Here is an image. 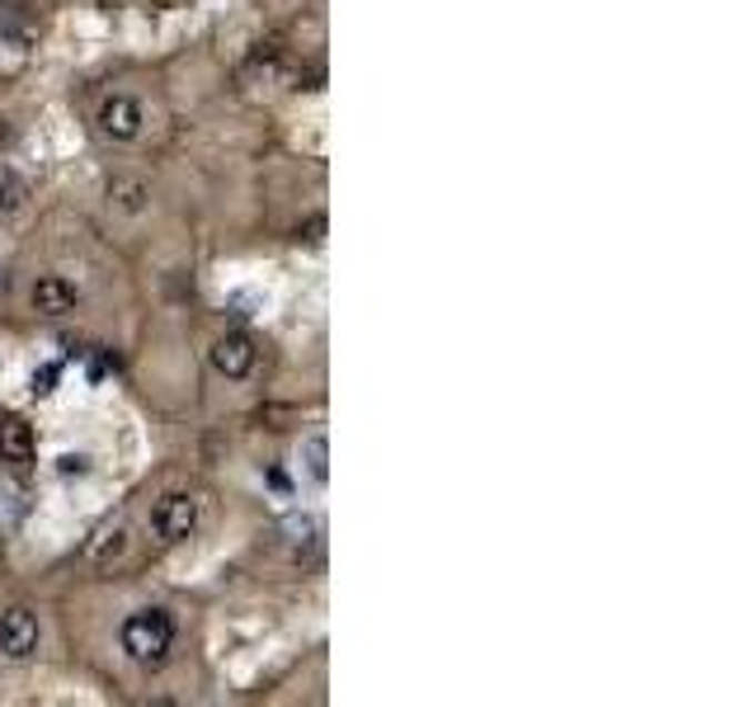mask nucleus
<instances>
[{"label":"nucleus","mask_w":753,"mask_h":707,"mask_svg":"<svg viewBox=\"0 0 753 707\" xmlns=\"http://www.w3.org/2000/svg\"><path fill=\"white\" fill-rule=\"evenodd\" d=\"M118 641H123V656L142 670H161L174 651V618L165 608H137L118 627Z\"/></svg>","instance_id":"obj_1"},{"label":"nucleus","mask_w":753,"mask_h":707,"mask_svg":"<svg viewBox=\"0 0 753 707\" xmlns=\"http://www.w3.org/2000/svg\"><path fill=\"white\" fill-rule=\"evenodd\" d=\"M198 519H203V500L193 490H170L151 509V528L161 542H189L198 534Z\"/></svg>","instance_id":"obj_2"},{"label":"nucleus","mask_w":753,"mask_h":707,"mask_svg":"<svg viewBox=\"0 0 753 707\" xmlns=\"http://www.w3.org/2000/svg\"><path fill=\"white\" fill-rule=\"evenodd\" d=\"M38 641H43V623H38L33 608L14 604L0 614V656L6 660H33Z\"/></svg>","instance_id":"obj_3"},{"label":"nucleus","mask_w":753,"mask_h":707,"mask_svg":"<svg viewBox=\"0 0 753 707\" xmlns=\"http://www.w3.org/2000/svg\"><path fill=\"white\" fill-rule=\"evenodd\" d=\"M208 359L227 382H245L254 372V364H260V349H254V340L245 336V330H227L222 340H212Z\"/></svg>","instance_id":"obj_4"},{"label":"nucleus","mask_w":753,"mask_h":707,"mask_svg":"<svg viewBox=\"0 0 753 707\" xmlns=\"http://www.w3.org/2000/svg\"><path fill=\"white\" fill-rule=\"evenodd\" d=\"M94 123H99V132H104L109 142H137L147 118H142V104H137L132 94H109V100L99 104Z\"/></svg>","instance_id":"obj_5"},{"label":"nucleus","mask_w":753,"mask_h":707,"mask_svg":"<svg viewBox=\"0 0 753 707\" xmlns=\"http://www.w3.org/2000/svg\"><path fill=\"white\" fill-rule=\"evenodd\" d=\"M29 302L38 317H71V311L81 307V288L62 279V273H43V279L29 288Z\"/></svg>","instance_id":"obj_6"},{"label":"nucleus","mask_w":753,"mask_h":707,"mask_svg":"<svg viewBox=\"0 0 753 707\" xmlns=\"http://www.w3.org/2000/svg\"><path fill=\"white\" fill-rule=\"evenodd\" d=\"M38 454V439H33V425L29 420H0V462H33Z\"/></svg>","instance_id":"obj_7"},{"label":"nucleus","mask_w":753,"mask_h":707,"mask_svg":"<svg viewBox=\"0 0 753 707\" xmlns=\"http://www.w3.org/2000/svg\"><path fill=\"white\" fill-rule=\"evenodd\" d=\"M128 552V524H104L99 534L86 542V557L94 561V566H109V561H118Z\"/></svg>","instance_id":"obj_8"},{"label":"nucleus","mask_w":753,"mask_h":707,"mask_svg":"<svg viewBox=\"0 0 753 707\" xmlns=\"http://www.w3.org/2000/svg\"><path fill=\"white\" fill-rule=\"evenodd\" d=\"M109 203L118 208V212H128V218H142V212L151 208V185L147 180H113L109 185Z\"/></svg>","instance_id":"obj_9"},{"label":"nucleus","mask_w":753,"mask_h":707,"mask_svg":"<svg viewBox=\"0 0 753 707\" xmlns=\"http://www.w3.org/2000/svg\"><path fill=\"white\" fill-rule=\"evenodd\" d=\"M29 203V185L10 161H0V212H19Z\"/></svg>","instance_id":"obj_10"},{"label":"nucleus","mask_w":753,"mask_h":707,"mask_svg":"<svg viewBox=\"0 0 753 707\" xmlns=\"http://www.w3.org/2000/svg\"><path fill=\"white\" fill-rule=\"evenodd\" d=\"M302 462H307V471H311V481L325 486V481H330V439H325V435L302 439Z\"/></svg>","instance_id":"obj_11"},{"label":"nucleus","mask_w":753,"mask_h":707,"mask_svg":"<svg viewBox=\"0 0 753 707\" xmlns=\"http://www.w3.org/2000/svg\"><path fill=\"white\" fill-rule=\"evenodd\" d=\"M57 378H62V368H57V364H43V368H38L33 378H29V391H33V397H52Z\"/></svg>","instance_id":"obj_12"},{"label":"nucleus","mask_w":753,"mask_h":707,"mask_svg":"<svg viewBox=\"0 0 753 707\" xmlns=\"http://www.w3.org/2000/svg\"><path fill=\"white\" fill-rule=\"evenodd\" d=\"M86 467H90L86 454H62V458H57V471H62V477H71V471H86Z\"/></svg>","instance_id":"obj_13"}]
</instances>
